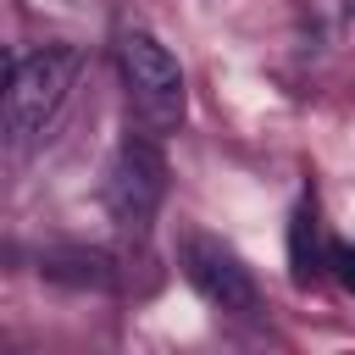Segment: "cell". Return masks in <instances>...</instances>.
I'll list each match as a JSON object with an SVG mask.
<instances>
[{
    "instance_id": "4",
    "label": "cell",
    "mask_w": 355,
    "mask_h": 355,
    "mask_svg": "<svg viewBox=\"0 0 355 355\" xmlns=\"http://www.w3.org/2000/svg\"><path fill=\"white\" fill-rule=\"evenodd\" d=\"M178 266H183L189 288H194L211 311L239 316V322L261 316V283H255V272L244 266V255H239L233 244H222V239H211V233H183Z\"/></svg>"
},
{
    "instance_id": "6",
    "label": "cell",
    "mask_w": 355,
    "mask_h": 355,
    "mask_svg": "<svg viewBox=\"0 0 355 355\" xmlns=\"http://www.w3.org/2000/svg\"><path fill=\"white\" fill-rule=\"evenodd\" d=\"M288 261H294V283H311L322 272V250H316V211L300 205L294 227H288Z\"/></svg>"
},
{
    "instance_id": "1",
    "label": "cell",
    "mask_w": 355,
    "mask_h": 355,
    "mask_svg": "<svg viewBox=\"0 0 355 355\" xmlns=\"http://www.w3.org/2000/svg\"><path fill=\"white\" fill-rule=\"evenodd\" d=\"M78 67H83V55L72 44H39L11 61V83H6V150L11 155L33 150L44 139V128L61 116V105L72 94Z\"/></svg>"
},
{
    "instance_id": "2",
    "label": "cell",
    "mask_w": 355,
    "mask_h": 355,
    "mask_svg": "<svg viewBox=\"0 0 355 355\" xmlns=\"http://www.w3.org/2000/svg\"><path fill=\"white\" fill-rule=\"evenodd\" d=\"M116 72H122V89H128V105H133L139 128H150L161 139L183 128V116H189V83H183L178 55L150 28H128L116 39Z\"/></svg>"
},
{
    "instance_id": "3",
    "label": "cell",
    "mask_w": 355,
    "mask_h": 355,
    "mask_svg": "<svg viewBox=\"0 0 355 355\" xmlns=\"http://www.w3.org/2000/svg\"><path fill=\"white\" fill-rule=\"evenodd\" d=\"M100 200H105V216L128 233H144L166 200V150H161V133L150 128H128L105 161V178H100Z\"/></svg>"
},
{
    "instance_id": "7",
    "label": "cell",
    "mask_w": 355,
    "mask_h": 355,
    "mask_svg": "<svg viewBox=\"0 0 355 355\" xmlns=\"http://www.w3.org/2000/svg\"><path fill=\"white\" fill-rule=\"evenodd\" d=\"M327 261H333V272H338V283H344V288L355 294V244H338V250H333Z\"/></svg>"
},
{
    "instance_id": "5",
    "label": "cell",
    "mask_w": 355,
    "mask_h": 355,
    "mask_svg": "<svg viewBox=\"0 0 355 355\" xmlns=\"http://www.w3.org/2000/svg\"><path fill=\"white\" fill-rule=\"evenodd\" d=\"M39 277L44 283H61V288H94V294H111L122 283L116 261L105 250H89V244H55L39 255Z\"/></svg>"
}]
</instances>
